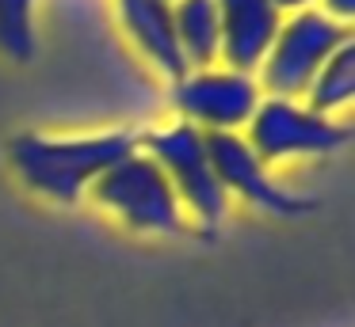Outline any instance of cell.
Masks as SVG:
<instances>
[{"mask_svg": "<svg viewBox=\"0 0 355 327\" xmlns=\"http://www.w3.org/2000/svg\"><path fill=\"white\" fill-rule=\"evenodd\" d=\"M172 23H176L187 68L222 61V23H218L214 0H172Z\"/></svg>", "mask_w": 355, "mask_h": 327, "instance_id": "30bf717a", "label": "cell"}, {"mask_svg": "<svg viewBox=\"0 0 355 327\" xmlns=\"http://www.w3.org/2000/svg\"><path fill=\"white\" fill-rule=\"evenodd\" d=\"M115 4L123 30L146 53L149 65H157L168 80H180L187 73V61L176 38V23H172V0H115Z\"/></svg>", "mask_w": 355, "mask_h": 327, "instance_id": "9c48e42d", "label": "cell"}, {"mask_svg": "<svg viewBox=\"0 0 355 327\" xmlns=\"http://www.w3.org/2000/svg\"><path fill=\"white\" fill-rule=\"evenodd\" d=\"M263 88L252 73H241L230 65H202L187 68L180 80H172V106L180 122L202 129V133H241L256 114Z\"/></svg>", "mask_w": 355, "mask_h": 327, "instance_id": "8992f818", "label": "cell"}, {"mask_svg": "<svg viewBox=\"0 0 355 327\" xmlns=\"http://www.w3.org/2000/svg\"><path fill=\"white\" fill-rule=\"evenodd\" d=\"M35 8L39 0H0V53L16 65H27L39 50Z\"/></svg>", "mask_w": 355, "mask_h": 327, "instance_id": "7c38bea8", "label": "cell"}, {"mask_svg": "<svg viewBox=\"0 0 355 327\" xmlns=\"http://www.w3.org/2000/svg\"><path fill=\"white\" fill-rule=\"evenodd\" d=\"M141 144V133L130 126L92 129V133L50 137L39 129L8 137V164L31 190L54 198V202H77L111 164L134 152Z\"/></svg>", "mask_w": 355, "mask_h": 327, "instance_id": "6da1fadb", "label": "cell"}, {"mask_svg": "<svg viewBox=\"0 0 355 327\" xmlns=\"http://www.w3.org/2000/svg\"><path fill=\"white\" fill-rule=\"evenodd\" d=\"M271 4L291 15V12H302V8H313V0H271Z\"/></svg>", "mask_w": 355, "mask_h": 327, "instance_id": "5bb4252c", "label": "cell"}, {"mask_svg": "<svg viewBox=\"0 0 355 327\" xmlns=\"http://www.w3.org/2000/svg\"><path fill=\"white\" fill-rule=\"evenodd\" d=\"M344 42H352V27L332 19V15H324L317 4L283 15L275 38H271L268 53L260 61V68H256L260 73L256 84L268 88V95H286V99L306 95L317 68Z\"/></svg>", "mask_w": 355, "mask_h": 327, "instance_id": "7a4b0ae2", "label": "cell"}, {"mask_svg": "<svg viewBox=\"0 0 355 327\" xmlns=\"http://www.w3.org/2000/svg\"><path fill=\"white\" fill-rule=\"evenodd\" d=\"M352 95H355V46L344 42L321 68H317V76L309 80L302 103L321 111V114H332L336 106L352 103Z\"/></svg>", "mask_w": 355, "mask_h": 327, "instance_id": "8fae6325", "label": "cell"}, {"mask_svg": "<svg viewBox=\"0 0 355 327\" xmlns=\"http://www.w3.org/2000/svg\"><path fill=\"white\" fill-rule=\"evenodd\" d=\"M141 149L161 164V171L168 175L172 190H176L184 213H191L199 225L214 228L230 209L222 183H218L214 167H210V152H207V133L187 122H168L157 126L149 133H141Z\"/></svg>", "mask_w": 355, "mask_h": 327, "instance_id": "277c9868", "label": "cell"}, {"mask_svg": "<svg viewBox=\"0 0 355 327\" xmlns=\"http://www.w3.org/2000/svg\"><path fill=\"white\" fill-rule=\"evenodd\" d=\"M88 190L103 209L123 217L138 232L176 236L184 228V205H180L168 175L141 144L126 152L119 164H111Z\"/></svg>", "mask_w": 355, "mask_h": 327, "instance_id": "3957f363", "label": "cell"}, {"mask_svg": "<svg viewBox=\"0 0 355 327\" xmlns=\"http://www.w3.org/2000/svg\"><path fill=\"white\" fill-rule=\"evenodd\" d=\"M222 23V65L256 73L275 38L283 12L271 0H214Z\"/></svg>", "mask_w": 355, "mask_h": 327, "instance_id": "ba28073f", "label": "cell"}, {"mask_svg": "<svg viewBox=\"0 0 355 327\" xmlns=\"http://www.w3.org/2000/svg\"><path fill=\"white\" fill-rule=\"evenodd\" d=\"M321 12L332 15V19H340V23H347L355 12V0H321Z\"/></svg>", "mask_w": 355, "mask_h": 327, "instance_id": "4fadbf2b", "label": "cell"}, {"mask_svg": "<svg viewBox=\"0 0 355 327\" xmlns=\"http://www.w3.org/2000/svg\"><path fill=\"white\" fill-rule=\"evenodd\" d=\"M347 137H352L347 122H336L332 114H321L302 99L286 95H263L245 126V141L268 167L294 156H329L344 149Z\"/></svg>", "mask_w": 355, "mask_h": 327, "instance_id": "5b68a950", "label": "cell"}, {"mask_svg": "<svg viewBox=\"0 0 355 327\" xmlns=\"http://www.w3.org/2000/svg\"><path fill=\"white\" fill-rule=\"evenodd\" d=\"M207 152L225 198L237 194L241 202L256 205L263 213H275V217H302V213L313 209L309 198L275 183L271 167L256 156V149L245 141V133H207Z\"/></svg>", "mask_w": 355, "mask_h": 327, "instance_id": "52a82bcc", "label": "cell"}]
</instances>
